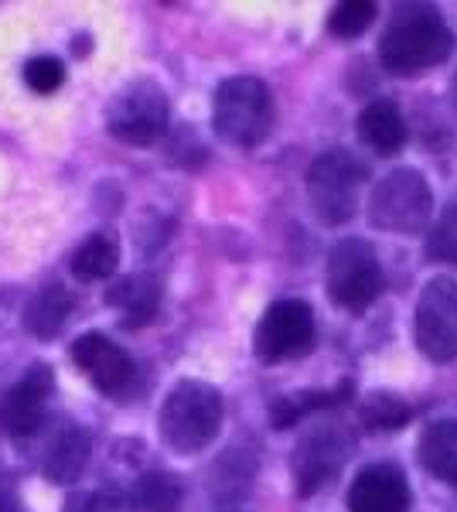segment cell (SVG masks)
I'll use <instances>...</instances> for the list:
<instances>
[{"label":"cell","mask_w":457,"mask_h":512,"mask_svg":"<svg viewBox=\"0 0 457 512\" xmlns=\"http://www.w3.org/2000/svg\"><path fill=\"white\" fill-rule=\"evenodd\" d=\"M454 35L434 4H400L379 41V62L393 76H417L451 55Z\"/></svg>","instance_id":"6da1fadb"},{"label":"cell","mask_w":457,"mask_h":512,"mask_svg":"<svg viewBox=\"0 0 457 512\" xmlns=\"http://www.w3.org/2000/svg\"><path fill=\"white\" fill-rule=\"evenodd\" d=\"M222 417H226V400L212 383L202 379H181L168 393L161 407V441L174 454H195L219 437Z\"/></svg>","instance_id":"7a4b0ae2"},{"label":"cell","mask_w":457,"mask_h":512,"mask_svg":"<svg viewBox=\"0 0 457 512\" xmlns=\"http://www.w3.org/2000/svg\"><path fill=\"white\" fill-rule=\"evenodd\" d=\"M212 127L219 140L243 147V151L263 144L273 130V93L267 82L256 76H236L222 82L215 89Z\"/></svg>","instance_id":"3957f363"},{"label":"cell","mask_w":457,"mask_h":512,"mask_svg":"<svg viewBox=\"0 0 457 512\" xmlns=\"http://www.w3.org/2000/svg\"><path fill=\"white\" fill-rule=\"evenodd\" d=\"M369 178V168L352 151H324L307 168V195L321 222L342 226L359 212V195Z\"/></svg>","instance_id":"277c9868"},{"label":"cell","mask_w":457,"mask_h":512,"mask_svg":"<svg viewBox=\"0 0 457 512\" xmlns=\"http://www.w3.org/2000/svg\"><path fill=\"white\" fill-rule=\"evenodd\" d=\"M386 277L376 256V246L365 239H338L328 253V294L338 308L365 311L382 294Z\"/></svg>","instance_id":"5b68a950"},{"label":"cell","mask_w":457,"mask_h":512,"mask_svg":"<svg viewBox=\"0 0 457 512\" xmlns=\"http://www.w3.org/2000/svg\"><path fill=\"white\" fill-rule=\"evenodd\" d=\"M434 212V192L427 178L413 168H396L372 188L369 216L386 233L417 236Z\"/></svg>","instance_id":"8992f818"},{"label":"cell","mask_w":457,"mask_h":512,"mask_svg":"<svg viewBox=\"0 0 457 512\" xmlns=\"http://www.w3.org/2000/svg\"><path fill=\"white\" fill-rule=\"evenodd\" d=\"M352 451H355V437L338 420H321V424L307 427L294 448V458H290L297 495L311 499L314 492H321L331 478L342 472Z\"/></svg>","instance_id":"52a82bcc"},{"label":"cell","mask_w":457,"mask_h":512,"mask_svg":"<svg viewBox=\"0 0 457 512\" xmlns=\"http://www.w3.org/2000/svg\"><path fill=\"white\" fill-rule=\"evenodd\" d=\"M168 96L151 79H137L123 86L113 96L110 110H106V130L130 147L157 144L168 130Z\"/></svg>","instance_id":"ba28073f"},{"label":"cell","mask_w":457,"mask_h":512,"mask_svg":"<svg viewBox=\"0 0 457 512\" xmlns=\"http://www.w3.org/2000/svg\"><path fill=\"white\" fill-rule=\"evenodd\" d=\"M318 342V325H314L311 304L297 301V297H284L273 301L263 311L260 325L253 335V349L263 362H287L301 359Z\"/></svg>","instance_id":"9c48e42d"},{"label":"cell","mask_w":457,"mask_h":512,"mask_svg":"<svg viewBox=\"0 0 457 512\" xmlns=\"http://www.w3.org/2000/svg\"><path fill=\"white\" fill-rule=\"evenodd\" d=\"M417 349L430 362L457 359V280L434 277L420 291L417 315H413Z\"/></svg>","instance_id":"30bf717a"},{"label":"cell","mask_w":457,"mask_h":512,"mask_svg":"<svg viewBox=\"0 0 457 512\" xmlns=\"http://www.w3.org/2000/svg\"><path fill=\"white\" fill-rule=\"evenodd\" d=\"M55 390V376L45 362L31 366L18 383L0 396V427L11 437H31L45 424L48 396Z\"/></svg>","instance_id":"8fae6325"},{"label":"cell","mask_w":457,"mask_h":512,"mask_svg":"<svg viewBox=\"0 0 457 512\" xmlns=\"http://www.w3.org/2000/svg\"><path fill=\"white\" fill-rule=\"evenodd\" d=\"M72 359H76V366L89 376V383L106 396L123 393L137 376V366H134V359H130V352L99 332L76 338V342H72Z\"/></svg>","instance_id":"7c38bea8"},{"label":"cell","mask_w":457,"mask_h":512,"mask_svg":"<svg viewBox=\"0 0 457 512\" xmlns=\"http://www.w3.org/2000/svg\"><path fill=\"white\" fill-rule=\"evenodd\" d=\"M348 512H410V482L393 461L365 465L348 489Z\"/></svg>","instance_id":"4fadbf2b"},{"label":"cell","mask_w":457,"mask_h":512,"mask_svg":"<svg viewBox=\"0 0 457 512\" xmlns=\"http://www.w3.org/2000/svg\"><path fill=\"white\" fill-rule=\"evenodd\" d=\"M359 140L382 158L400 151L406 144V123L400 106L393 99H372L359 113Z\"/></svg>","instance_id":"5bb4252c"},{"label":"cell","mask_w":457,"mask_h":512,"mask_svg":"<svg viewBox=\"0 0 457 512\" xmlns=\"http://www.w3.org/2000/svg\"><path fill=\"white\" fill-rule=\"evenodd\" d=\"M106 304L123 311V328H144L161 308V284L151 274L123 277L120 284H113L106 291Z\"/></svg>","instance_id":"9a60e30c"},{"label":"cell","mask_w":457,"mask_h":512,"mask_svg":"<svg viewBox=\"0 0 457 512\" xmlns=\"http://www.w3.org/2000/svg\"><path fill=\"white\" fill-rule=\"evenodd\" d=\"M417 458L437 482L457 485V420H434L423 427Z\"/></svg>","instance_id":"2e32d148"},{"label":"cell","mask_w":457,"mask_h":512,"mask_svg":"<svg viewBox=\"0 0 457 512\" xmlns=\"http://www.w3.org/2000/svg\"><path fill=\"white\" fill-rule=\"evenodd\" d=\"M89 458H93V437L82 431V427H65V431L58 434V441L48 448L45 475L58 485H72L86 472Z\"/></svg>","instance_id":"e0dca14e"},{"label":"cell","mask_w":457,"mask_h":512,"mask_svg":"<svg viewBox=\"0 0 457 512\" xmlns=\"http://www.w3.org/2000/svg\"><path fill=\"white\" fill-rule=\"evenodd\" d=\"M76 297L65 291L62 284H48L24 304V328L35 338H55L65 328V321L72 315Z\"/></svg>","instance_id":"ac0fdd59"},{"label":"cell","mask_w":457,"mask_h":512,"mask_svg":"<svg viewBox=\"0 0 457 512\" xmlns=\"http://www.w3.org/2000/svg\"><path fill=\"white\" fill-rule=\"evenodd\" d=\"M348 393H352V383H342L335 386V390H314V393H290V396H280L277 403L270 407V420L273 427H294L301 424L304 417L318 414V410H328V407H338V403L348 400Z\"/></svg>","instance_id":"d6986e66"},{"label":"cell","mask_w":457,"mask_h":512,"mask_svg":"<svg viewBox=\"0 0 457 512\" xmlns=\"http://www.w3.org/2000/svg\"><path fill=\"white\" fill-rule=\"evenodd\" d=\"M120 263V243L113 233H93L72 253V274L79 280H106Z\"/></svg>","instance_id":"ffe728a7"},{"label":"cell","mask_w":457,"mask_h":512,"mask_svg":"<svg viewBox=\"0 0 457 512\" xmlns=\"http://www.w3.org/2000/svg\"><path fill=\"white\" fill-rule=\"evenodd\" d=\"M365 431H400L413 420V407L396 393H369L359 407Z\"/></svg>","instance_id":"44dd1931"},{"label":"cell","mask_w":457,"mask_h":512,"mask_svg":"<svg viewBox=\"0 0 457 512\" xmlns=\"http://www.w3.org/2000/svg\"><path fill=\"white\" fill-rule=\"evenodd\" d=\"M181 482L168 472H147L140 475L134 489V506L140 512H178L181 509Z\"/></svg>","instance_id":"7402d4cb"},{"label":"cell","mask_w":457,"mask_h":512,"mask_svg":"<svg viewBox=\"0 0 457 512\" xmlns=\"http://www.w3.org/2000/svg\"><path fill=\"white\" fill-rule=\"evenodd\" d=\"M376 11L379 7L372 4V0H345V4L331 7L328 14V31L335 38L342 41H355L359 35L372 28V21H376Z\"/></svg>","instance_id":"603a6c76"},{"label":"cell","mask_w":457,"mask_h":512,"mask_svg":"<svg viewBox=\"0 0 457 512\" xmlns=\"http://www.w3.org/2000/svg\"><path fill=\"white\" fill-rule=\"evenodd\" d=\"M24 82H28L35 93L48 96L65 82V69L55 55H38V59H31L28 65H24Z\"/></svg>","instance_id":"cb8c5ba5"},{"label":"cell","mask_w":457,"mask_h":512,"mask_svg":"<svg viewBox=\"0 0 457 512\" xmlns=\"http://www.w3.org/2000/svg\"><path fill=\"white\" fill-rule=\"evenodd\" d=\"M427 253H430V260L457 267V209H451L444 219L437 222V229L430 233Z\"/></svg>","instance_id":"d4e9b609"},{"label":"cell","mask_w":457,"mask_h":512,"mask_svg":"<svg viewBox=\"0 0 457 512\" xmlns=\"http://www.w3.org/2000/svg\"><path fill=\"white\" fill-rule=\"evenodd\" d=\"M65 512H130V502L120 489H96L86 495H72Z\"/></svg>","instance_id":"484cf974"},{"label":"cell","mask_w":457,"mask_h":512,"mask_svg":"<svg viewBox=\"0 0 457 512\" xmlns=\"http://www.w3.org/2000/svg\"><path fill=\"white\" fill-rule=\"evenodd\" d=\"M11 509H18V495H14V482L0 468V512H11Z\"/></svg>","instance_id":"4316f807"},{"label":"cell","mask_w":457,"mask_h":512,"mask_svg":"<svg viewBox=\"0 0 457 512\" xmlns=\"http://www.w3.org/2000/svg\"><path fill=\"white\" fill-rule=\"evenodd\" d=\"M454 93H457V79H454Z\"/></svg>","instance_id":"83f0119b"},{"label":"cell","mask_w":457,"mask_h":512,"mask_svg":"<svg viewBox=\"0 0 457 512\" xmlns=\"http://www.w3.org/2000/svg\"><path fill=\"white\" fill-rule=\"evenodd\" d=\"M11 512H21V509H11Z\"/></svg>","instance_id":"f1b7e54d"}]
</instances>
